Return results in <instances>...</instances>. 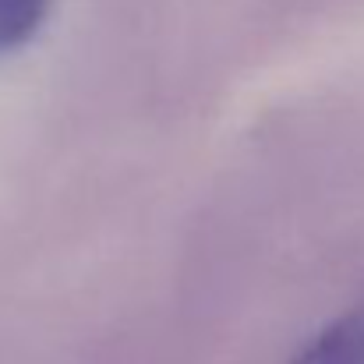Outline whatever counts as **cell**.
Returning a JSON list of instances; mask_svg holds the SVG:
<instances>
[{
  "instance_id": "cell-1",
  "label": "cell",
  "mask_w": 364,
  "mask_h": 364,
  "mask_svg": "<svg viewBox=\"0 0 364 364\" xmlns=\"http://www.w3.org/2000/svg\"><path fill=\"white\" fill-rule=\"evenodd\" d=\"M290 364H364V301L318 329Z\"/></svg>"
},
{
  "instance_id": "cell-2",
  "label": "cell",
  "mask_w": 364,
  "mask_h": 364,
  "mask_svg": "<svg viewBox=\"0 0 364 364\" xmlns=\"http://www.w3.org/2000/svg\"><path fill=\"white\" fill-rule=\"evenodd\" d=\"M53 0H0V57L21 50L46 21Z\"/></svg>"
}]
</instances>
